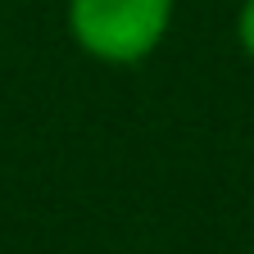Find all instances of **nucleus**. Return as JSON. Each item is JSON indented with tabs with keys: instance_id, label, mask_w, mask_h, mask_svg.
Masks as SVG:
<instances>
[{
	"instance_id": "f257e3e1",
	"label": "nucleus",
	"mask_w": 254,
	"mask_h": 254,
	"mask_svg": "<svg viewBox=\"0 0 254 254\" xmlns=\"http://www.w3.org/2000/svg\"><path fill=\"white\" fill-rule=\"evenodd\" d=\"M173 0H68L73 41L105 64H136L168 37Z\"/></svg>"
},
{
	"instance_id": "f03ea898",
	"label": "nucleus",
	"mask_w": 254,
	"mask_h": 254,
	"mask_svg": "<svg viewBox=\"0 0 254 254\" xmlns=\"http://www.w3.org/2000/svg\"><path fill=\"white\" fill-rule=\"evenodd\" d=\"M236 41H241V50L254 59V0H241V14H236Z\"/></svg>"
},
{
	"instance_id": "7ed1b4c3",
	"label": "nucleus",
	"mask_w": 254,
	"mask_h": 254,
	"mask_svg": "<svg viewBox=\"0 0 254 254\" xmlns=\"http://www.w3.org/2000/svg\"><path fill=\"white\" fill-rule=\"evenodd\" d=\"M250 254H254V250H250Z\"/></svg>"
}]
</instances>
